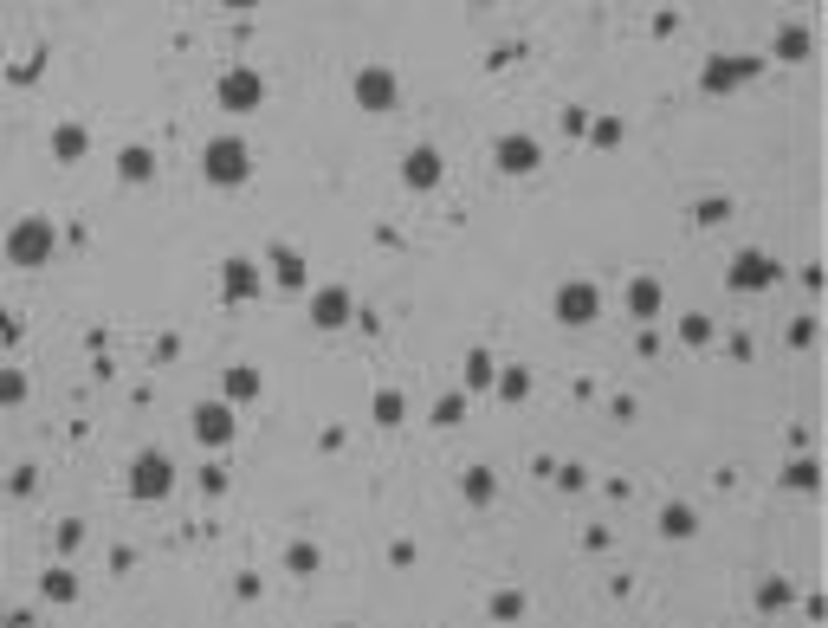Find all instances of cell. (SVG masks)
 <instances>
[{
  "mask_svg": "<svg viewBox=\"0 0 828 628\" xmlns=\"http://www.w3.org/2000/svg\"><path fill=\"white\" fill-rule=\"evenodd\" d=\"M207 169H214V175H220V182H233V175H240V169H246V162H240V149H233V143H220V149H214V156H207Z\"/></svg>",
  "mask_w": 828,
  "mask_h": 628,
  "instance_id": "1",
  "label": "cell"
},
{
  "mask_svg": "<svg viewBox=\"0 0 828 628\" xmlns=\"http://www.w3.org/2000/svg\"><path fill=\"white\" fill-rule=\"evenodd\" d=\"M356 98H369V104H389V78H382V72H369L363 85H356Z\"/></svg>",
  "mask_w": 828,
  "mask_h": 628,
  "instance_id": "2",
  "label": "cell"
},
{
  "mask_svg": "<svg viewBox=\"0 0 828 628\" xmlns=\"http://www.w3.org/2000/svg\"><path fill=\"white\" fill-rule=\"evenodd\" d=\"M589 305H596V298H589L583 285H576V292H563V318H589Z\"/></svg>",
  "mask_w": 828,
  "mask_h": 628,
  "instance_id": "3",
  "label": "cell"
},
{
  "mask_svg": "<svg viewBox=\"0 0 828 628\" xmlns=\"http://www.w3.org/2000/svg\"><path fill=\"white\" fill-rule=\"evenodd\" d=\"M227 98H233V104H246V98H259V85H253V78H233Z\"/></svg>",
  "mask_w": 828,
  "mask_h": 628,
  "instance_id": "4",
  "label": "cell"
}]
</instances>
